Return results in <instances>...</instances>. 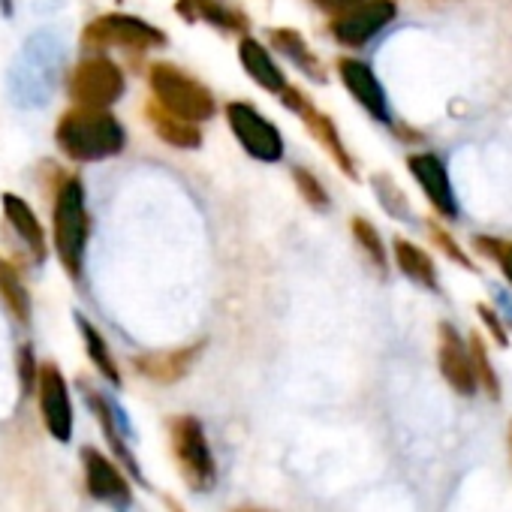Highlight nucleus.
<instances>
[{"label": "nucleus", "instance_id": "obj_1", "mask_svg": "<svg viewBox=\"0 0 512 512\" xmlns=\"http://www.w3.org/2000/svg\"><path fill=\"white\" fill-rule=\"evenodd\" d=\"M64 43L52 31L34 34L10 70V94L22 109H40L52 100L61 70H64Z\"/></svg>", "mask_w": 512, "mask_h": 512}, {"label": "nucleus", "instance_id": "obj_2", "mask_svg": "<svg viewBox=\"0 0 512 512\" xmlns=\"http://www.w3.org/2000/svg\"><path fill=\"white\" fill-rule=\"evenodd\" d=\"M58 145L79 163H97L115 157L127 145V133L106 109L76 106L58 121Z\"/></svg>", "mask_w": 512, "mask_h": 512}, {"label": "nucleus", "instance_id": "obj_3", "mask_svg": "<svg viewBox=\"0 0 512 512\" xmlns=\"http://www.w3.org/2000/svg\"><path fill=\"white\" fill-rule=\"evenodd\" d=\"M148 82H151L154 100L163 109H169V112H175V115H181V118H187L193 124H202V121L214 118V112H217L214 94L199 79L178 70L175 64H166V61L151 64Z\"/></svg>", "mask_w": 512, "mask_h": 512}, {"label": "nucleus", "instance_id": "obj_4", "mask_svg": "<svg viewBox=\"0 0 512 512\" xmlns=\"http://www.w3.org/2000/svg\"><path fill=\"white\" fill-rule=\"evenodd\" d=\"M169 446L181 479L190 491H211L217 482V461L208 446L205 428L196 416L169 419Z\"/></svg>", "mask_w": 512, "mask_h": 512}, {"label": "nucleus", "instance_id": "obj_5", "mask_svg": "<svg viewBox=\"0 0 512 512\" xmlns=\"http://www.w3.org/2000/svg\"><path fill=\"white\" fill-rule=\"evenodd\" d=\"M88 241V211H85V187L79 178H67L55 199V247L64 269L79 278L82 256Z\"/></svg>", "mask_w": 512, "mask_h": 512}, {"label": "nucleus", "instance_id": "obj_6", "mask_svg": "<svg viewBox=\"0 0 512 512\" xmlns=\"http://www.w3.org/2000/svg\"><path fill=\"white\" fill-rule=\"evenodd\" d=\"M226 124H229L232 136L238 139V145L253 160H260V163L284 160V136H281V130L256 106H250L244 100L226 103Z\"/></svg>", "mask_w": 512, "mask_h": 512}, {"label": "nucleus", "instance_id": "obj_7", "mask_svg": "<svg viewBox=\"0 0 512 512\" xmlns=\"http://www.w3.org/2000/svg\"><path fill=\"white\" fill-rule=\"evenodd\" d=\"M85 46L88 49H130V52H148V49H160L166 46L163 31H157L154 25L133 19V16H100L97 22L88 25L85 31Z\"/></svg>", "mask_w": 512, "mask_h": 512}, {"label": "nucleus", "instance_id": "obj_8", "mask_svg": "<svg viewBox=\"0 0 512 512\" xmlns=\"http://www.w3.org/2000/svg\"><path fill=\"white\" fill-rule=\"evenodd\" d=\"M121 94H124V73L115 61L103 55L85 58L70 79V97L76 100V106L106 109L115 100H121Z\"/></svg>", "mask_w": 512, "mask_h": 512}, {"label": "nucleus", "instance_id": "obj_9", "mask_svg": "<svg viewBox=\"0 0 512 512\" xmlns=\"http://www.w3.org/2000/svg\"><path fill=\"white\" fill-rule=\"evenodd\" d=\"M395 13H398L395 0H362V4L350 7L347 13L335 16L329 31L335 43L347 49H362L395 19Z\"/></svg>", "mask_w": 512, "mask_h": 512}, {"label": "nucleus", "instance_id": "obj_10", "mask_svg": "<svg viewBox=\"0 0 512 512\" xmlns=\"http://www.w3.org/2000/svg\"><path fill=\"white\" fill-rule=\"evenodd\" d=\"M281 103L305 121L308 133L326 148V154L341 166V172L347 178H356V163H353V157H350V151H347V145H344V139H341V133L335 127V121L323 109H317L296 85H287V91L281 94Z\"/></svg>", "mask_w": 512, "mask_h": 512}, {"label": "nucleus", "instance_id": "obj_11", "mask_svg": "<svg viewBox=\"0 0 512 512\" xmlns=\"http://www.w3.org/2000/svg\"><path fill=\"white\" fill-rule=\"evenodd\" d=\"M82 467H85V485H88V494L100 503H109L112 509H127L133 503V488L124 476V470L109 461L103 452L85 446L82 449Z\"/></svg>", "mask_w": 512, "mask_h": 512}, {"label": "nucleus", "instance_id": "obj_12", "mask_svg": "<svg viewBox=\"0 0 512 512\" xmlns=\"http://www.w3.org/2000/svg\"><path fill=\"white\" fill-rule=\"evenodd\" d=\"M338 76L344 82V88L350 91V97L380 124L392 127V109L386 100V91L380 85V79L374 76V70L359 61V58H338Z\"/></svg>", "mask_w": 512, "mask_h": 512}, {"label": "nucleus", "instance_id": "obj_13", "mask_svg": "<svg viewBox=\"0 0 512 512\" xmlns=\"http://www.w3.org/2000/svg\"><path fill=\"white\" fill-rule=\"evenodd\" d=\"M437 365L443 380L464 398L476 395L479 380L473 371V356H470V344L461 341V335L455 332V326L440 323V341H437Z\"/></svg>", "mask_w": 512, "mask_h": 512}, {"label": "nucleus", "instance_id": "obj_14", "mask_svg": "<svg viewBox=\"0 0 512 512\" xmlns=\"http://www.w3.org/2000/svg\"><path fill=\"white\" fill-rule=\"evenodd\" d=\"M40 410L49 434L61 443H70L73 437V401L64 374L55 365L40 368Z\"/></svg>", "mask_w": 512, "mask_h": 512}, {"label": "nucleus", "instance_id": "obj_15", "mask_svg": "<svg viewBox=\"0 0 512 512\" xmlns=\"http://www.w3.org/2000/svg\"><path fill=\"white\" fill-rule=\"evenodd\" d=\"M407 169L410 175L416 178L419 190L425 193L428 205L440 214V217H458V202H455V193H452V184H449V175H446V166L437 154L431 151H419V154H410L407 157Z\"/></svg>", "mask_w": 512, "mask_h": 512}, {"label": "nucleus", "instance_id": "obj_16", "mask_svg": "<svg viewBox=\"0 0 512 512\" xmlns=\"http://www.w3.org/2000/svg\"><path fill=\"white\" fill-rule=\"evenodd\" d=\"M202 341L199 344H190V347H178V350H163V353H145V356H136L133 359V368L148 377L151 383H178L190 374V368L196 365L199 353H202Z\"/></svg>", "mask_w": 512, "mask_h": 512}, {"label": "nucleus", "instance_id": "obj_17", "mask_svg": "<svg viewBox=\"0 0 512 512\" xmlns=\"http://www.w3.org/2000/svg\"><path fill=\"white\" fill-rule=\"evenodd\" d=\"M238 61H241V67H244V73L260 85L263 91H269V94H284L287 91V76H284V70L278 67V61L272 58V52L260 43V40H253V37H244L241 43H238Z\"/></svg>", "mask_w": 512, "mask_h": 512}, {"label": "nucleus", "instance_id": "obj_18", "mask_svg": "<svg viewBox=\"0 0 512 512\" xmlns=\"http://www.w3.org/2000/svg\"><path fill=\"white\" fill-rule=\"evenodd\" d=\"M85 395H88V404H91V410H94V416H97V422H100V428H103V434H106L112 452L118 455V461H121L139 482H145V476H142V470H139V461L133 458V452H130L127 440H124V425H118V410H115L100 392H94V389H85Z\"/></svg>", "mask_w": 512, "mask_h": 512}, {"label": "nucleus", "instance_id": "obj_19", "mask_svg": "<svg viewBox=\"0 0 512 512\" xmlns=\"http://www.w3.org/2000/svg\"><path fill=\"white\" fill-rule=\"evenodd\" d=\"M145 115H148V121H151L154 133H157L166 145L181 148V151L199 148V142H202L199 124H193V121H187V118H181V115H175V112L163 109L157 100L145 109Z\"/></svg>", "mask_w": 512, "mask_h": 512}, {"label": "nucleus", "instance_id": "obj_20", "mask_svg": "<svg viewBox=\"0 0 512 512\" xmlns=\"http://www.w3.org/2000/svg\"><path fill=\"white\" fill-rule=\"evenodd\" d=\"M178 13L187 16L190 22H208L217 31H229V34H244L247 31V16L232 10L223 0H178Z\"/></svg>", "mask_w": 512, "mask_h": 512}, {"label": "nucleus", "instance_id": "obj_21", "mask_svg": "<svg viewBox=\"0 0 512 512\" xmlns=\"http://www.w3.org/2000/svg\"><path fill=\"white\" fill-rule=\"evenodd\" d=\"M392 253H395V266L404 272V278H410L413 284H419V287H425L431 293L440 290L437 266H434V260L419 244H413L407 238H395L392 241Z\"/></svg>", "mask_w": 512, "mask_h": 512}, {"label": "nucleus", "instance_id": "obj_22", "mask_svg": "<svg viewBox=\"0 0 512 512\" xmlns=\"http://www.w3.org/2000/svg\"><path fill=\"white\" fill-rule=\"evenodd\" d=\"M272 46H275V52H281L287 61H293L308 79H317V82H326V70H323V64H320V58H317V52H311L308 49V43H305V37L299 34V31H293V28H278V31H272Z\"/></svg>", "mask_w": 512, "mask_h": 512}, {"label": "nucleus", "instance_id": "obj_23", "mask_svg": "<svg viewBox=\"0 0 512 512\" xmlns=\"http://www.w3.org/2000/svg\"><path fill=\"white\" fill-rule=\"evenodd\" d=\"M4 211L13 223V229L25 238V244L31 247V253L37 256V260H43L46 256V238H43V226L37 220V214L31 211V205L13 193H4Z\"/></svg>", "mask_w": 512, "mask_h": 512}, {"label": "nucleus", "instance_id": "obj_24", "mask_svg": "<svg viewBox=\"0 0 512 512\" xmlns=\"http://www.w3.org/2000/svg\"><path fill=\"white\" fill-rule=\"evenodd\" d=\"M353 238L359 244V250L365 253V260L377 269V275H386L389 269V250H386V241L383 235L377 232V226L365 217H353Z\"/></svg>", "mask_w": 512, "mask_h": 512}, {"label": "nucleus", "instance_id": "obj_25", "mask_svg": "<svg viewBox=\"0 0 512 512\" xmlns=\"http://www.w3.org/2000/svg\"><path fill=\"white\" fill-rule=\"evenodd\" d=\"M76 323H79V332H82V338H85V350H88L91 362L97 365V371H100L112 386H121V371H118V365H115V359H112V353H109L106 338H103L85 317H76Z\"/></svg>", "mask_w": 512, "mask_h": 512}, {"label": "nucleus", "instance_id": "obj_26", "mask_svg": "<svg viewBox=\"0 0 512 512\" xmlns=\"http://www.w3.org/2000/svg\"><path fill=\"white\" fill-rule=\"evenodd\" d=\"M0 296H4V302L10 305L16 320H22V323L31 320V296H28L22 278L16 275V269L4 260H0Z\"/></svg>", "mask_w": 512, "mask_h": 512}, {"label": "nucleus", "instance_id": "obj_27", "mask_svg": "<svg viewBox=\"0 0 512 512\" xmlns=\"http://www.w3.org/2000/svg\"><path fill=\"white\" fill-rule=\"evenodd\" d=\"M470 356H473V371H476L479 389H485V395L491 401H497L500 398V377H497V371H494V365L488 359V350H485L479 335L470 338Z\"/></svg>", "mask_w": 512, "mask_h": 512}, {"label": "nucleus", "instance_id": "obj_28", "mask_svg": "<svg viewBox=\"0 0 512 512\" xmlns=\"http://www.w3.org/2000/svg\"><path fill=\"white\" fill-rule=\"evenodd\" d=\"M293 181H296V187H299L302 199H305L311 208H317V211H326V208L332 205V199H329V193H326L323 181H320L314 172H308V169L296 166V169H293Z\"/></svg>", "mask_w": 512, "mask_h": 512}, {"label": "nucleus", "instance_id": "obj_29", "mask_svg": "<svg viewBox=\"0 0 512 512\" xmlns=\"http://www.w3.org/2000/svg\"><path fill=\"white\" fill-rule=\"evenodd\" d=\"M473 250L488 256V260H494L503 272V278L512 284V241H500V238H482L476 235L473 238Z\"/></svg>", "mask_w": 512, "mask_h": 512}, {"label": "nucleus", "instance_id": "obj_30", "mask_svg": "<svg viewBox=\"0 0 512 512\" xmlns=\"http://www.w3.org/2000/svg\"><path fill=\"white\" fill-rule=\"evenodd\" d=\"M374 187H377V196H380L383 208H386L392 217H410L407 196L395 187V181H392V178H386V175H374Z\"/></svg>", "mask_w": 512, "mask_h": 512}, {"label": "nucleus", "instance_id": "obj_31", "mask_svg": "<svg viewBox=\"0 0 512 512\" xmlns=\"http://www.w3.org/2000/svg\"><path fill=\"white\" fill-rule=\"evenodd\" d=\"M428 235L434 238V244H437V247H440V250H443V253L449 256V260H452V263L464 266L467 272H476L473 260H470V256H467V253L461 250V244H455V238H452V235H449V232H446L443 226L431 223V226H428Z\"/></svg>", "mask_w": 512, "mask_h": 512}, {"label": "nucleus", "instance_id": "obj_32", "mask_svg": "<svg viewBox=\"0 0 512 512\" xmlns=\"http://www.w3.org/2000/svg\"><path fill=\"white\" fill-rule=\"evenodd\" d=\"M476 314H479V320H482V326L488 329V335L494 338V344H500V347H506L509 344V332H506V320L494 311V308H488V305H479L476 308Z\"/></svg>", "mask_w": 512, "mask_h": 512}, {"label": "nucleus", "instance_id": "obj_33", "mask_svg": "<svg viewBox=\"0 0 512 512\" xmlns=\"http://www.w3.org/2000/svg\"><path fill=\"white\" fill-rule=\"evenodd\" d=\"M19 371H22V386H25V392H31L34 383H40V365L34 362L31 347L22 350V356H19Z\"/></svg>", "mask_w": 512, "mask_h": 512}, {"label": "nucleus", "instance_id": "obj_34", "mask_svg": "<svg viewBox=\"0 0 512 512\" xmlns=\"http://www.w3.org/2000/svg\"><path fill=\"white\" fill-rule=\"evenodd\" d=\"M311 4H314L317 10H323V13H329V16L335 19V16H341V13H347L350 7L362 4V0H311Z\"/></svg>", "mask_w": 512, "mask_h": 512}, {"label": "nucleus", "instance_id": "obj_35", "mask_svg": "<svg viewBox=\"0 0 512 512\" xmlns=\"http://www.w3.org/2000/svg\"><path fill=\"white\" fill-rule=\"evenodd\" d=\"M235 512H269V509H260V506H247V509H235Z\"/></svg>", "mask_w": 512, "mask_h": 512}, {"label": "nucleus", "instance_id": "obj_36", "mask_svg": "<svg viewBox=\"0 0 512 512\" xmlns=\"http://www.w3.org/2000/svg\"><path fill=\"white\" fill-rule=\"evenodd\" d=\"M509 455H512V425H509Z\"/></svg>", "mask_w": 512, "mask_h": 512}, {"label": "nucleus", "instance_id": "obj_37", "mask_svg": "<svg viewBox=\"0 0 512 512\" xmlns=\"http://www.w3.org/2000/svg\"><path fill=\"white\" fill-rule=\"evenodd\" d=\"M0 4H4V10L10 13V0H0Z\"/></svg>", "mask_w": 512, "mask_h": 512}]
</instances>
